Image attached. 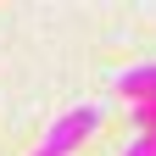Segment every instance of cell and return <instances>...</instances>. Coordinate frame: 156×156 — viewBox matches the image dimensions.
<instances>
[{"label":"cell","mask_w":156,"mask_h":156,"mask_svg":"<svg viewBox=\"0 0 156 156\" xmlns=\"http://www.w3.org/2000/svg\"><path fill=\"white\" fill-rule=\"evenodd\" d=\"M95 128H101V106H78V112H67L62 123L45 134V151H39V156H67L73 145H84Z\"/></svg>","instance_id":"6da1fadb"},{"label":"cell","mask_w":156,"mask_h":156,"mask_svg":"<svg viewBox=\"0 0 156 156\" xmlns=\"http://www.w3.org/2000/svg\"><path fill=\"white\" fill-rule=\"evenodd\" d=\"M128 156H156V128H145V134H140V140H134V145H128Z\"/></svg>","instance_id":"7a4b0ae2"}]
</instances>
